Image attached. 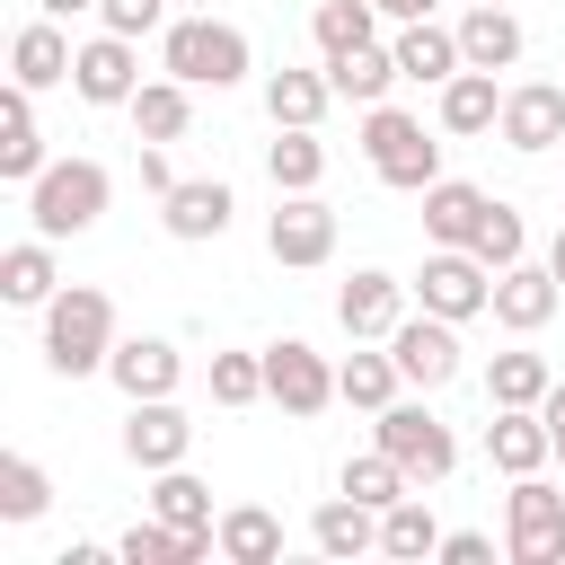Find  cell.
I'll list each match as a JSON object with an SVG mask.
<instances>
[{
  "mask_svg": "<svg viewBox=\"0 0 565 565\" xmlns=\"http://www.w3.org/2000/svg\"><path fill=\"white\" fill-rule=\"evenodd\" d=\"M44 362H53L62 380H88V371L115 362V300H106L97 282H62V291L44 300Z\"/></svg>",
  "mask_w": 565,
  "mask_h": 565,
  "instance_id": "obj_1",
  "label": "cell"
},
{
  "mask_svg": "<svg viewBox=\"0 0 565 565\" xmlns=\"http://www.w3.org/2000/svg\"><path fill=\"white\" fill-rule=\"evenodd\" d=\"M159 62L185 79V88H238L247 79V35L212 9H185L168 35H159Z\"/></svg>",
  "mask_w": 565,
  "mask_h": 565,
  "instance_id": "obj_2",
  "label": "cell"
},
{
  "mask_svg": "<svg viewBox=\"0 0 565 565\" xmlns=\"http://www.w3.org/2000/svg\"><path fill=\"white\" fill-rule=\"evenodd\" d=\"M106 194H115V177H106L97 159H53V168L26 185V221H35L44 238H79V230L106 221Z\"/></svg>",
  "mask_w": 565,
  "mask_h": 565,
  "instance_id": "obj_3",
  "label": "cell"
},
{
  "mask_svg": "<svg viewBox=\"0 0 565 565\" xmlns=\"http://www.w3.org/2000/svg\"><path fill=\"white\" fill-rule=\"evenodd\" d=\"M362 150H371V177L397 185V194H424V185L441 177V141H433L415 115H397L388 97L362 106Z\"/></svg>",
  "mask_w": 565,
  "mask_h": 565,
  "instance_id": "obj_4",
  "label": "cell"
},
{
  "mask_svg": "<svg viewBox=\"0 0 565 565\" xmlns=\"http://www.w3.org/2000/svg\"><path fill=\"white\" fill-rule=\"evenodd\" d=\"M371 433H380V450H388V459H397L415 486H441V477L459 468V441H450V424H441L433 406H415V397H388Z\"/></svg>",
  "mask_w": 565,
  "mask_h": 565,
  "instance_id": "obj_5",
  "label": "cell"
},
{
  "mask_svg": "<svg viewBox=\"0 0 565 565\" xmlns=\"http://www.w3.org/2000/svg\"><path fill=\"white\" fill-rule=\"evenodd\" d=\"M503 547L521 565H565V494L547 477H512V494H503Z\"/></svg>",
  "mask_w": 565,
  "mask_h": 565,
  "instance_id": "obj_6",
  "label": "cell"
},
{
  "mask_svg": "<svg viewBox=\"0 0 565 565\" xmlns=\"http://www.w3.org/2000/svg\"><path fill=\"white\" fill-rule=\"evenodd\" d=\"M415 300L433 318H477V309H494V265L477 247H433L424 274H415Z\"/></svg>",
  "mask_w": 565,
  "mask_h": 565,
  "instance_id": "obj_7",
  "label": "cell"
},
{
  "mask_svg": "<svg viewBox=\"0 0 565 565\" xmlns=\"http://www.w3.org/2000/svg\"><path fill=\"white\" fill-rule=\"evenodd\" d=\"M185 450H194V415L177 406V397H132V415H124V459L132 468H185Z\"/></svg>",
  "mask_w": 565,
  "mask_h": 565,
  "instance_id": "obj_8",
  "label": "cell"
},
{
  "mask_svg": "<svg viewBox=\"0 0 565 565\" xmlns=\"http://www.w3.org/2000/svg\"><path fill=\"white\" fill-rule=\"evenodd\" d=\"M388 353H397V371H406V388H450L459 380V318H397V335H388Z\"/></svg>",
  "mask_w": 565,
  "mask_h": 565,
  "instance_id": "obj_9",
  "label": "cell"
},
{
  "mask_svg": "<svg viewBox=\"0 0 565 565\" xmlns=\"http://www.w3.org/2000/svg\"><path fill=\"white\" fill-rule=\"evenodd\" d=\"M265 397H274L282 415H318V406L335 397V371H327V353H318V344H300V335L265 344Z\"/></svg>",
  "mask_w": 565,
  "mask_h": 565,
  "instance_id": "obj_10",
  "label": "cell"
},
{
  "mask_svg": "<svg viewBox=\"0 0 565 565\" xmlns=\"http://www.w3.org/2000/svg\"><path fill=\"white\" fill-rule=\"evenodd\" d=\"M406 291H415V282H397V274L362 265V274L335 291V318H344V335H353V344H388V335H397V318H406Z\"/></svg>",
  "mask_w": 565,
  "mask_h": 565,
  "instance_id": "obj_11",
  "label": "cell"
},
{
  "mask_svg": "<svg viewBox=\"0 0 565 565\" xmlns=\"http://www.w3.org/2000/svg\"><path fill=\"white\" fill-rule=\"evenodd\" d=\"M494 132H503V150H530V159L556 150V141H565V88H556V79L503 88V124H494Z\"/></svg>",
  "mask_w": 565,
  "mask_h": 565,
  "instance_id": "obj_12",
  "label": "cell"
},
{
  "mask_svg": "<svg viewBox=\"0 0 565 565\" xmlns=\"http://www.w3.org/2000/svg\"><path fill=\"white\" fill-rule=\"evenodd\" d=\"M71 88L88 97V106H132V88H141V62H132V35H88L79 44V62H71Z\"/></svg>",
  "mask_w": 565,
  "mask_h": 565,
  "instance_id": "obj_13",
  "label": "cell"
},
{
  "mask_svg": "<svg viewBox=\"0 0 565 565\" xmlns=\"http://www.w3.org/2000/svg\"><path fill=\"white\" fill-rule=\"evenodd\" d=\"M265 247H274V265H327L335 256V212L318 194H282V212L265 221Z\"/></svg>",
  "mask_w": 565,
  "mask_h": 565,
  "instance_id": "obj_14",
  "label": "cell"
},
{
  "mask_svg": "<svg viewBox=\"0 0 565 565\" xmlns=\"http://www.w3.org/2000/svg\"><path fill=\"white\" fill-rule=\"evenodd\" d=\"M486 459H494L503 477H539V468L556 459L547 415H539V406H494V424H486Z\"/></svg>",
  "mask_w": 565,
  "mask_h": 565,
  "instance_id": "obj_15",
  "label": "cell"
},
{
  "mask_svg": "<svg viewBox=\"0 0 565 565\" xmlns=\"http://www.w3.org/2000/svg\"><path fill=\"white\" fill-rule=\"evenodd\" d=\"M230 212H238V203H230L221 177H177V185L159 194V221H168V238H185V247H194V238H221Z\"/></svg>",
  "mask_w": 565,
  "mask_h": 565,
  "instance_id": "obj_16",
  "label": "cell"
},
{
  "mask_svg": "<svg viewBox=\"0 0 565 565\" xmlns=\"http://www.w3.org/2000/svg\"><path fill=\"white\" fill-rule=\"evenodd\" d=\"M556 300H565L556 265H503V274H494V318H503L512 335H539V327L556 318Z\"/></svg>",
  "mask_w": 565,
  "mask_h": 565,
  "instance_id": "obj_17",
  "label": "cell"
},
{
  "mask_svg": "<svg viewBox=\"0 0 565 565\" xmlns=\"http://www.w3.org/2000/svg\"><path fill=\"white\" fill-rule=\"evenodd\" d=\"M106 380H115L124 397H177L185 353H177L168 335H124V344H115V362H106Z\"/></svg>",
  "mask_w": 565,
  "mask_h": 565,
  "instance_id": "obj_18",
  "label": "cell"
},
{
  "mask_svg": "<svg viewBox=\"0 0 565 565\" xmlns=\"http://www.w3.org/2000/svg\"><path fill=\"white\" fill-rule=\"evenodd\" d=\"M53 159H44V132H35V88H18L9 79V97H0V177L9 185H35Z\"/></svg>",
  "mask_w": 565,
  "mask_h": 565,
  "instance_id": "obj_19",
  "label": "cell"
},
{
  "mask_svg": "<svg viewBox=\"0 0 565 565\" xmlns=\"http://www.w3.org/2000/svg\"><path fill=\"white\" fill-rule=\"evenodd\" d=\"M212 547H221V530H177V521H159V512H150V521H132V530L115 539V556H124V565H203Z\"/></svg>",
  "mask_w": 565,
  "mask_h": 565,
  "instance_id": "obj_20",
  "label": "cell"
},
{
  "mask_svg": "<svg viewBox=\"0 0 565 565\" xmlns=\"http://www.w3.org/2000/svg\"><path fill=\"white\" fill-rule=\"evenodd\" d=\"M388 53H397V71H406V79H433V88L468 71V53H459V26H433V18H406Z\"/></svg>",
  "mask_w": 565,
  "mask_h": 565,
  "instance_id": "obj_21",
  "label": "cell"
},
{
  "mask_svg": "<svg viewBox=\"0 0 565 565\" xmlns=\"http://www.w3.org/2000/svg\"><path fill=\"white\" fill-rule=\"evenodd\" d=\"M486 203H494L486 185L433 177V185H424V238H433V247H468V238H477V221H486Z\"/></svg>",
  "mask_w": 565,
  "mask_h": 565,
  "instance_id": "obj_22",
  "label": "cell"
},
{
  "mask_svg": "<svg viewBox=\"0 0 565 565\" xmlns=\"http://www.w3.org/2000/svg\"><path fill=\"white\" fill-rule=\"evenodd\" d=\"M459 53H468V71H512V62H521V18L494 9V0H468V18H459Z\"/></svg>",
  "mask_w": 565,
  "mask_h": 565,
  "instance_id": "obj_23",
  "label": "cell"
},
{
  "mask_svg": "<svg viewBox=\"0 0 565 565\" xmlns=\"http://www.w3.org/2000/svg\"><path fill=\"white\" fill-rule=\"evenodd\" d=\"M71 62H79V53H71V35H62L53 18H35V26L9 35V79H18V88H53V79H71Z\"/></svg>",
  "mask_w": 565,
  "mask_h": 565,
  "instance_id": "obj_24",
  "label": "cell"
},
{
  "mask_svg": "<svg viewBox=\"0 0 565 565\" xmlns=\"http://www.w3.org/2000/svg\"><path fill=\"white\" fill-rule=\"evenodd\" d=\"M53 291H62V274H53V238L35 230V238H18V247L0 256V300H9V309H44Z\"/></svg>",
  "mask_w": 565,
  "mask_h": 565,
  "instance_id": "obj_25",
  "label": "cell"
},
{
  "mask_svg": "<svg viewBox=\"0 0 565 565\" xmlns=\"http://www.w3.org/2000/svg\"><path fill=\"white\" fill-rule=\"evenodd\" d=\"M309 547H318V556H371V547H380V512L353 503V494H335V503L309 512Z\"/></svg>",
  "mask_w": 565,
  "mask_h": 565,
  "instance_id": "obj_26",
  "label": "cell"
},
{
  "mask_svg": "<svg viewBox=\"0 0 565 565\" xmlns=\"http://www.w3.org/2000/svg\"><path fill=\"white\" fill-rule=\"evenodd\" d=\"M327 79H335V97H344V106H380L406 71H397V53H388V44H353V53H335V62H327Z\"/></svg>",
  "mask_w": 565,
  "mask_h": 565,
  "instance_id": "obj_27",
  "label": "cell"
},
{
  "mask_svg": "<svg viewBox=\"0 0 565 565\" xmlns=\"http://www.w3.org/2000/svg\"><path fill=\"white\" fill-rule=\"evenodd\" d=\"M265 177H274V194H318V177H327L318 124H282V141L265 150Z\"/></svg>",
  "mask_w": 565,
  "mask_h": 565,
  "instance_id": "obj_28",
  "label": "cell"
},
{
  "mask_svg": "<svg viewBox=\"0 0 565 565\" xmlns=\"http://www.w3.org/2000/svg\"><path fill=\"white\" fill-rule=\"evenodd\" d=\"M185 124H194V97H185L177 71L132 88V132H141V141H185Z\"/></svg>",
  "mask_w": 565,
  "mask_h": 565,
  "instance_id": "obj_29",
  "label": "cell"
},
{
  "mask_svg": "<svg viewBox=\"0 0 565 565\" xmlns=\"http://www.w3.org/2000/svg\"><path fill=\"white\" fill-rule=\"evenodd\" d=\"M503 124V88H494V71H459V79H441V132H494Z\"/></svg>",
  "mask_w": 565,
  "mask_h": 565,
  "instance_id": "obj_30",
  "label": "cell"
},
{
  "mask_svg": "<svg viewBox=\"0 0 565 565\" xmlns=\"http://www.w3.org/2000/svg\"><path fill=\"white\" fill-rule=\"evenodd\" d=\"M327 106H335V79H327V71H274V79H265L274 132H282V124H318Z\"/></svg>",
  "mask_w": 565,
  "mask_h": 565,
  "instance_id": "obj_31",
  "label": "cell"
},
{
  "mask_svg": "<svg viewBox=\"0 0 565 565\" xmlns=\"http://www.w3.org/2000/svg\"><path fill=\"white\" fill-rule=\"evenodd\" d=\"M547 388H556L547 353H494L486 362V406H547Z\"/></svg>",
  "mask_w": 565,
  "mask_h": 565,
  "instance_id": "obj_32",
  "label": "cell"
},
{
  "mask_svg": "<svg viewBox=\"0 0 565 565\" xmlns=\"http://www.w3.org/2000/svg\"><path fill=\"white\" fill-rule=\"evenodd\" d=\"M221 556H230V565H274V556H282V521H274L265 503H230V512H221Z\"/></svg>",
  "mask_w": 565,
  "mask_h": 565,
  "instance_id": "obj_33",
  "label": "cell"
},
{
  "mask_svg": "<svg viewBox=\"0 0 565 565\" xmlns=\"http://www.w3.org/2000/svg\"><path fill=\"white\" fill-rule=\"evenodd\" d=\"M397 380H406L397 353H344V362H335V397H344V406H371V415L397 397Z\"/></svg>",
  "mask_w": 565,
  "mask_h": 565,
  "instance_id": "obj_34",
  "label": "cell"
},
{
  "mask_svg": "<svg viewBox=\"0 0 565 565\" xmlns=\"http://www.w3.org/2000/svg\"><path fill=\"white\" fill-rule=\"evenodd\" d=\"M406 486H415V477H406V468H397V459H388L380 441H371L362 459H344V477H335V494H353V503H371V512H388V503H397Z\"/></svg>",
  "mask_w": 565,
  "mask_h": 565,
  "instance_id": "obj_35",
  "label": "cell"
},
{
  "mask_svg": "<svg viewBox=\"0 0 565 565\" xmlns=\"http://www.w3.org/2000/svg\"><path fill=\"white\" fill-rule=\"evenodd\" d=\"M150 512H159V521H177V530H221V512H212V486H203V477H185V468H159V486H150Z\"/></svg>",
  "mask_w": 565,
  "mask_h": 565,
  "instance_id": "obj_36",
  "label": "cell"
},
{
  "mask_svg": "<svg viewBox=\"0 0 565 565\" xmlns=\"http://www.w3.org/2000/svg\"><path fill=\"white\" fill-rule=\"evenodd\" d=\"M380 556H441V521L424 512V494H397L380 512Z\"/></svg>",
  "mask_w": 565,
  "mask_h": 565,
  "instance_id": "obj_37",
  "label": "cell"
},
{
  "mask_svg": "<svg viewBox=\"0 0 565 565\" xmlns=\"http://www.w3.org/2000/svg\"><path fill=\"white\" fill-rule=\"evenodd\" d=\"M371 26H380V9L371 0H318V18H309V35H318V53L335 62V53H353V44H371Z\"/></svg>",
  "mask_w": 565,
  "mask_h": 565,
  "instance_id": "obj_38",
  "label": "cell"
},
{
  "mask_svg": "<svg viewBox=\"0 0 565 565\" xmlns=\"http://www.w3.org/2000/svg\"><path fill=\"white\" fill-rule=\"evenodd\" d=\"M44 503H53V477H44L26 450H9V459H0V521H35Z\"/></svg>",
  "mask_w": 565,
  "mask_h": 565,
  "instance_id": "obj_39",
  "label": "cell"
},
{
  "mask_svg": "<svg viewBox=\"0 0 565 565\" xmlns=\"http://www.w3.org/2000/svg\"><path fill=\"white\" fill-rule=\"evenodd\" d=\"M468 247H477V256H486V265L503 274V265H521L530 230H521V212H512V203H486V221H477V238H468Z\"/></svg>",
  "mask_w": 565,
  "mask_h": 565,
  "instance_id": "obj_40",
  "label": "cell"
},
{
  "mask_svg": "<svg viewBox=\"0 0 565 565\" xmlns=\"http://www.w3.org/2000/svg\"><path fill=\"white\" fill-rule=\"evenodd\" d=\"M212 397L221 406H256L265 397V353H212Z\"/></svg>",
  "mask_w": 565,
  "mask_h": 565,
  "instance_id": "obj_41",
  "label": "cell"
},
{
  "mask_svg": "<svg viewBox=\"0 0 565 565\" xmlns=\"http://www.w3.org/2000/svg\"><path fill=\"white\" fill-rule=\"evenodd\" d=\"M168 9H177V0H97V18H106L115 35H132V44H141V35H168Z\"/></svg>",
  "mask_w": 565,
  "mask_h": 565,
  "instance_id": "obj_42",
  "label": "cell"
},
{
  "mask_svg": "<svg viewBox=\"0 0 565 565\" xmlns=\"http://www.w3.org/2000/svg\"><path fill=\"white\" fill-rule=\"evenodd\" d=\"M441 565H494V539L486 530H441Z\"/></svg>",
  "mask_w": 565,
  "mask_h": 565,
  "instance_id": "obj_43",
  "label": "cell"
},
{
  "mask_svg": "<svg viewBox=\"0 0 565 565\" xmlns=\"http://www.w3.org/2000/svg\"><path fill=\"white\" fill-rule=\"evenodd\" d=\"M141 185H150V194H168V185H177V168H168V150H159V141H141Z\"/></svg>",
  "mask_w": 565,
  "mask_h": 565,
  "instance_id": "obj_44",
  "label": "cell"
},
{
  "mask_svg": "<svg viewBox=\"0 0 565 565\" xmlns=\"http://www.w3.org/2000/svg\"><path fill=\"white\" fill-rule=\"evenodd\" d=\"M539 415H547V433H556V459H565V380L547 388V406H539Z\"/></svg>",
  "mask_w": 565,
  "mask_h": 565,
  "instance_id": "obj_45",
  "label": "cell"
},
{
  "mask_svg": "<svg viewBox=\"0 0 565 565\" xmlns=\"http://www.w3.org/2000/svg\"><path fill=\"white\" fill-rule=\"evenodd\" d=\"M371 9H380V18H433L441 0H371Z\"/></svg>",
  "mask_w": 565,
  "mask_h": 565,
  "instance_id": "obj_46",
  "label": "cell"
},
{
  "mask_svg": "<svg viewBox=\"0 0 565 565\" xmlns=\"http://www.w3.org/2000/svg\"><path fill=\"white\" fill-rule=\"evenodd\" d=\"M44 18H79V9H97V0H35Z\"/></svg>",
  "mask_w": 565,
  "mask_h": 565,
  "instance_id": "obj_47",
  "label": "cell"
},
{
  "mask_svg": "<svg viewBox=\"0 0 565 565\" xmlns=\"http://www.w3.org/2000/svg\"><path fill=\"white\" fill-rule=\"evenodd\" d=\"M547 265H556V282H565V230H556V247H547Z\"/></svg>",
  "mask_w": 565,
  "mask_h": 565,
  "instance_id": "obj_48",
  "label": "cell"
},
{
  "mask_svg": "<svg viewBox=\"0 0 565 565\" xmlns=\"http://www.w3.org/2000/svg\"><path fill=\"white\" fill-rule=\"evenodd\" d=\"M177 9H212V0H177Z\"/></svg>",
  "mask_w": 565,
  "mask_h": 565,
  "instance_id": "obj_49",
  "label": "cell"
},
{
  "mask_svg": "<svg viewBox=\"0 0 565 565\" xmlns=\"http://www.w3.org/2000/svg\"><path fill=\"white\" fill-rule=\"evenodd\" d=\"M494 9H512V0H494Z\"/></svg>",
  "mask_w": 565,
  "mask_h": 565,
  "instance_id": "obj_50",
  "label": "cell"
}]
</instances>
